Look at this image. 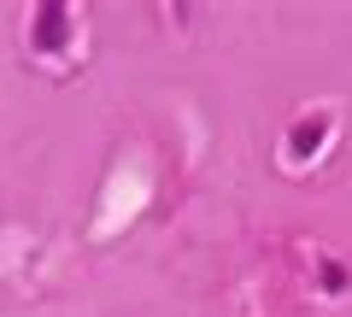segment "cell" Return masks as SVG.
Masks as SVG:
<instances>
[{
    "instance_id": "6da1fadb",
    "label": "cell",
    "mask_w": 352,
    "mask_h": 317,
    "mask_svg": "<svg viewBox=\"0 0 352 317\" xmlns=\"http://www.w3.org/2000/svg\"><path fill=\"white\" fill-rule=\"evenodd\" d=\"M335 124H340L335 106L300 112V118L288 124V165H317V159L329 153V141H335Z\"/></svg>"
},
{
    "instance_id": "7a4b0ae2",
    "label": "cell",
    "mask_w": 352,
    "mask_h": 317,
    "mask_svg": "<svg viewBox=\"0 0 352 317\" xmlns=\"http://www.w3.org/2000/svg\"><path fill=\"white\" fill-rule=\"evenodd\" d=\"M71 36H76L71 6H36V18H30V47L36 53H65Z\"/></svg>"
},
{
    "instance_id": "3957f363",
    "label": "cell",
    "mask_w": 352,
    "mask_h": 317,
    "mask_svg": "<svg viewBox=\"0 0 352 317\" xmlns=\"http://www.w3.org/2000/svg\"><path fill=\"white\" fill-rule=\"evenodd\" d=\"M311 276H317V294H323V300H340V294L352 288V270L340 265L335 253H311Z\"/></svg>"
}]
</instances>
